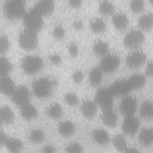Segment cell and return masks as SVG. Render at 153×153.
Here are the masks:
<instances>
[{
  "instance_id": "obj_35",
  "label": "cell",
  "mask_w": 153,
  "mask_h": 153,
  "mask_svg": "<svg viewBox=\"0 0 153 153\" xmlns=\"http://www.w3.org/2000/svg\"><path fill=\"white\" fill-rule=\"evenodd\" d=\"M65 103L69 107L75 108L79 105L81 100L78 94L74 91H68L63 95Z\"/></svg>"
},
{
  "instance_id": "obj_8",
  "label": "cell",
  "mask_w": 153,
  "mask_h": 153,
  "mask_svg": "<svg viewBox=\"0 0 153 153\" xmlns=\"http://www.w3.org/2000/svg\"><path fill=\"white\" fill-rule=\"evenodd\" d=\"M121 63V58L115 53H108L100 58L99 67L104 74H111L116 71Z\"/></svg>"
},
{
  "instance_id": "obj_10",
  "label": "cell",
  "mask_w": 153,
  "mask_h": 153,
  "mask_svg": "<svg viewBox=\"0 0 153 153\" xmlns=\"http://www.w3.org/2000/svg\"><path fill=\"white\" fill-rule=\"evenodd\" d=\"M140 129V121L135 115L124 117L121 123V130L126 136H133Z\"/></svg>"
},
{
  "instance_id": "obj_42",
  "label": "cell",
  "mask_w": 153,
  "mask_h": 153,
  "mask_svg": "<svg viewBox=\"0 0 153 153\" xmlns=\"http://www.w3.org/2000/svg\"><path fill=\"white\" fill-rule=\"evenodd\" d=\"M71 79L72 81L76 84H81L84 77V74L83 71L80 69H74L71 74Z\"/></svg>"
},
{
  "instance_id": "obj_25",
  "label": "cell",
  "mask_w": 153,
  "mask_h": 153,
  "mask_svg": "<svg viewBox=\"0 0 153 153\" xmlns=\"http://www.w3.org/2000/svg\"><path fill=\"white\" fill-rule=\"evenodd\" d=\"M91 31L96 35H101L105 33L107 29V25L104 19L100 17H94L89 22Z\"/></svg>"
},
{
  "instance_id": "obj_19",
  "label": "cell",
  "mask_w": 153,
  "mask_h": 153,
  "mask_svg": "<svg viewBox=\"0 0 153 153\" xmlns=\"http://www.w3.org/2000/svg\"><path fill=\"white\" fill-rule=\"evenodd\" d=\"M34 8L44 17L51 14L55 9V1L38 0Z\"/></svg>"
},
{
  "instance_id": "obj_15",
  "label": "cell",
  "mask_w": 153,
  "mask_h": 153,
  "mask_svg": "<svg viewBox=\"0 0 153 153\" xmlns=\"http://www.w3.org/2000/svg\"><path fill=\"white\" fill-rule=\"evenodd\" d=\"M91 137L96 144L101 146H106L111 140V137L108 131L101 127L94 128L91 133Z\"/></svg>"
},
{
  "instance_id": "obj_6",
  "label": "cell",
  "mask_w": 153,
  "mask_h": 153,
  "mask_svg": "<svg viewBox=\"0 0 153 153\" xmlns=\"http://www.w3.org/2000/svg\"><path fill=\"white\" fill-rule=\"evenodd\" d=\"M44 18L34 8L27 11L22 18L24 27L38 32L42 27Z\"/></svg>"
},
{
  "instance_id": "obj_20",
  "label": "cell",
  "mask_w": 153,
  "mask_h": 153,
  "mask_svg": "<svg viewBox=\"0 0 153 153\" xmlns=\"http://www.w3.org/2000/svg\"><path fill=\"white\" fill-rule=\"evenodd\" d=\"M137 139L140 145L149 147L153 144V128L145 127L140 128L137 133Z\"/></svg>"
},
{
  "instance_id": "obj_30",
  "label": "cell",
  "mask_w": 153,
  "mask_h": 153,
  "mask_svg": "<svg viewBox=\"0 0 153 153\" xmlns=\"http://www.w3.org/2000/svg\"><path fill=\"white\" fill-rule=\"evenodd\" d=\"M139 114L145 120L153 118V100L146 99L143 100L139 106Z\"/></svg>"
},
{
  "instance_id": "obj_23",
  "label": "cell",
  "mask_w": 153,
  "mask_h": 153,
  "mask_svg": "<svg viewBox=\"0 0 153 153\" xmlns=\"http://www.w3.org/2000/svg\"><path fill=\"white\" fill-rule=\"evenodd\" d=\"M19 114L23 120L31 121L36 118L38 111L36 107L30 102L19 107Z\"/></svg>"
},
{
  "instance_id": "obj_5",
  "label": "cell",
  "mask_w": 153,
  "mask_h": 153,
  "mask_svg": "<svg viewBox=\"0 0 153 153\" xmlns=\"http://www.w3.org/2000/svg\"><path fill=\"white\" fill-rule=\"evenodd\" d=\"M145 38L143 31L139 29H131L124 35L123 39L124 46L128 50L140 48Z\"/></svg>"
},
{
  "instance_id": "obj_38",
  "label": "cell",
  "mask_w": 153,
  "mask_h": 153,
  "mask_svg": "<svg viewBox=\"0 0 153 153\" xmlns=\"http://www.w3.org/2000/svg\"><path fill=\"white\" fill-rule=\"evenodd\" d=\"M128 5L133 13L140 14L144 11L146 4L145 0H130Z\"/></svg>"
},
{
  "instance_id": "obj_28",
  "label": "cell",
  "mask_w": 153,
  "mask_h": 153,
  "mask_svg": "<svg viewBox=\"0 0 153 153\" xmlns=\"http://www.w3.org/2000/svg\"><path fill=\"white\" fill-rule=\"evenodd\" d=\"M92 51L97 57L100 59L109 53V44L102 39H97L93 44Z\"/></svg>"
},
{
  "instance_id": "obj_49",
  "label": "cell",
  "mask_w": 153,
  "mask_h": 153,
  "mask_svg": "<svg viewBox=\"0 0 153 153\" xmlns=\"http://www.w3.org/2000/svg\"><path fill=\"white\" fill-rule=\"evenodd\" d=\"M139 151V149L136 146L133 145H128L124 152H137Z\"/></svg>"
},
{
  "instance_id": "obj_11",
  "label": "cell",
  "mask_w": 153,
  "mask_h": 153,
  "mask_svg": "<svg viewBox=\"0 0 153 153\" xmlns=\"http://www.w3.org/2000/svg\"><path fill=\"white\" fill-rule=\"evenodd\" d=\"M114 96L109 87H102L97 91L94 99L102 110L113 106Z\"/></svg>"
},
{
  "instance_id": "obj_40",
  "label": "cell",
  "mask_w": 153,
  "mask_h": 153,
  "mask_svg": "<svg viewBox=\"0 0 153 153\" xmlns=\"http://www.w3.org/2000/svg\"><path fill=\"white\" fill-rule=\"evenodd\" d=\"M11 48V41L8 35L5 33H0V54L5 55Z\"/></svg>"
},
{
  "instance_id": "obj_17",
  "label": "cell",
  "mask_w": 153,
  "mask_h": 153,
  "mask_svg": "<svg viewBox=\"0 0 153 153\" xmlns=\"http://www.w3.org/2000/svg\"><path fill=\"white\" fill-rule=\"evenodd\" d=\"M111 21L114 27L120 32L126 30L130 22L127 15L122 11H115L111 16Z\"/></svg>"
},
{
  "instance_id": "obj_4",
  "label": "cell",
  "mask_w": 153,
  "mask_h": 153,
  "mask_svg": "<svg viewBox=\"0 0 153 153\" xmlns=\"http://www.w3.org/2000/svg\"><path fill=\"white\" fill-rule=\"evenodd\" d=\"M17 41L22 49L27 51H32L38 44V32L24 27L19 33Z\"/></svg>"
},
{
  "instance_id": "obj_9",
  "label": "cell",
  "mask_w": 153,
  "mask_h": 153,
  "mask_svg": "<svg viewBox=\"0 0 153 153\" xmlns=\"http://www.w3.org/2000/svg\"><path fill=\"white\" fill-rule=\"evenodd\" d=\"M137 107V98L130 94L123 96L119 103V111L124 117L134 115Z\"/></svg>"
},
{
  "instance_id": "obj_2",
  "label": "cell",
  "mask_w": 153,
  "mask_h": 153,
  "mask_svg": "<svg viewBox=\"0 0 153 153\" xmlns=\"http://www.w3.org/2000/svg\"><path fill=\"white\" fill-rule=\"evenodd\" d=\"M44 62L41 56L36 54H28L22 60L21 67L23 72L28 75L39 73L44 68Z\"/></svg>"
},
{
  "instance_id": "obj_27",
  "label": "cell",
  "mask_w": 153,
  "mask_h": 153,
  "mask_svg": "<svg viewBox=\"0 0 153 153\" xmlns=\"http://www.w3.org/2000/svg\"><path fill=\"white\" fill-rule=\"evenodd\" d=\"M139 28L142 31H149L153 29V13L147 12L142 14L137 20Z\"/></svg>"
},
{
  "instance_id": "obj_29",
  "label": "cell",
  "mask_w": 153,
  "mask_h": 153,
  "mask_svg": "<svg viewBox=\"0 0 153 153\" xmlns=\"http://www.w3.org/2000/svg\"><path fill=\"white\" fill-rule=\"evenodd\" d=\"M4 146L11 152H19L23 150L24 143L23 141L16 137H8Z\"/></svg>"
},
{
  "instance_id": "obj_37",
  "label": "cell",
  "mask_w": 153,
  "mask_h": 153,
  "mask_svg": "<svg viewBox=\"0 0 153 153\" xmlns=\"http://www.w3.org/2000/svg\"><path fill=\"white\" fill-rule=\"evenodd\" d=\"M13 69L11 61L5 56L0 54V76L10 75Z\"/></svg>"
},
{
  "instance_id": "obj_22",
  "label": "cell",
  "mask_w": 153,
  "mask_h": 153,
  "mask_svg": "<svg viewBox=\"0 0 153 153\" xmlns=\"http://www.w3.org/2000/svg\"><path fill=\"white\" fill-rule=\"evenodd\" d=\"M103 74L104 72L99 65L92 67L88 74V81L90 85L93 87H99L103 81Z\"/></svg>"
},
{
  "instance_id": "obj_44",
  "label": "cell",
  "mask_w": 153,
  "mask_h": 153,
  "mask_svg": "<svg viewBox=\"0 0 153 153\" xmlns=\"http://www.w3.org/2000/svg\"><path fill=\"white\" fill-rule=\"evenodd\" d=\"M49 59L50 62L55 66L60 65L62 62V56L60 54L56 52L51 53L49 56Z\"/></svg>"
},
{
  "instance_id": "obj_21",
  "label": "cell",
  "mask_w": 153,
  "mask_h": 153,
  "mask_svg": "<svg viewBox=\"0 0 153 153\" xmlns=\"http://www.w3.org/2000/svg\"><path fill=\"white\" fill-rule=\"evenodd\" d=\"M14 118V112L9 105L4 104L0 106V127L11 124Z\"/></svg>"
},
{
  "instance_id": "obj_14",
  "label": "cell",
  "mask_w": 153,
  "mask_h": 153,
  "mask_svg": "<svg viewBox=\"0 0 153 153\" xmlns=\"http://www.w3.org/2000/svg\"><path fill=\"white\" fill-rule=\"evenodd\" d=\"M57 133L63 137H70L76 132V127L75 123L69 119L60 120L57 124Z\"/></svg>"
},
{
  "instance_id": "obj_3",
  "label": "cell",
  "mask_w": 153,
  "mask_h": 153,
  "mask_svg": "<svg viewBox=\"0 0 153 153\" xmlns=\"http://www.w3.org/2000/svg\"><path fill=\"white\" fill-rule=\"evenodd\" d=\"M3 11L8 19L16 20L22 19L27 10L25 2L17 0H7L3 6Z\"/></svg>"
},
{
  "instance_id": "obj_18",
  "label": "cell",
  "mask_w": 153,
  "mask_h": 153,
  "mask_svg": "<svg viewBox=\"0 0 153 153\" xmlns=\"http://www.w3.org/2000/svg\"><path fill=\"white\" fill-rule=\"evenodd\" d=\"M17 85L10 75L0 76V93L5 96L11 97Z\"/></svg>"
},
{
  "instance_id": "obj_32",
  "label": "cell",
  "mask_w": 153,
  "mask_h": 153,
  "mask_svg": "<svg viewBox=\"0 0 153 153\" xmlns=\"http://www.w3.org/2000/svg\"><path fill=\"white\" fill-rule=\"evenodd\" d=\"M146 76L143 74L135 73L131 75L127 79V81L132 90L142 88L145 84Z\"/></svg>"
},
{
  "instance_id": "obj_50",
  "label": "cell",
  "mask_w": 153,
  "mask_h": 153,
  "mask_svg": "<svg viewBox=\"0 0 153 153\" xmlns=\"http://www.w3.org/2000/svg\"><path fill=\"white\" fill-rule=\"evenodd\" d=\"M148 1L149 2V4L153 7V0H148Z\"/></svg>"
},
{
  "instance_id": "obj_52",
  "label": "cell",
  "mask_w": 153,
  "mask_h": 153,
  "mask_svg": "<svg viewBox=\"0 0 153 153\" xmlns=\"http://www.w3.org/2000/svg\"><path fill=\"white\" fill-rule=\"evenodd\" d=\"M54 1H56V0H54Z\"/></svg>"
},
{
  "instance_id": "obj_46",
  "label": "cell",
  "mask_w": 153,
  "mask_h": 153,
  "mask_svg": "<svg viewBox=\"0 0 153 153\" xmlns=\"http://www.w3.org/2000/svg\"><path fill=\"white\" fill-rule=\"evenodd\" d=\"M144 74L146 78H153V59L149 60L146 63Z\"/></svg>"
},
{
  "instance_id": "obj_7",
  "label": "cell",
  "mask_w": 153,
  "mask_h": 153,
  "mask_svg": "<svg viewBox=\"0 0 153 153\" xmlns=\"http://www.w3.org/2000/svg\"><path fill=\"white\" fill-rule=\"evenodd\" d=\"M146 53L140 48L131 50L126 57V64L131 69H137L146 62Z\"/></svg>"
},
{
  "instance_id": "obj_33",
  "label": "cell",
  "mask_w": 153,
  "mask_h": 153,
  "mask_svg": "<svg viewBox=\"0 0 153 153\" xmlns=\"http://www.w3.org/2000/svg\"><path fill=\"white\" fill-rule=\"evenodd\" d=\"M98 11L103 17H111L115 13V7L109 0H100L98 3Z\"/></svg>"
},
{
  "instance_id": "obj_43",
  "label": "cell",
  "mask_w": 153,
  "mask_h": 153,
  "mask_svg": "<svg viewBox=\"0 0 153 153\" xmlns=\"http://www.w3.org/2000/svg\"><path fill=\"white\" fill-rule=\"evenodd\" d=\"M68 7L73 10L80 9L84 4V0H66Z\"/></svg>"
},
{
  "instance_id": "obj_1",
  "label": "cell",
  "mask_w": 153,
  "mask_h": 153,
  "mask_svg": "<svg viewBox=\"0 0 153 153\" xmlns=\"http://www.w3.org/2000/svg\"><path fill=\"white\" fill-rule=\"evenodd\" d=\"M53 81L48 77L41 76L34 79L31 85V91L33 96L40 99L48 98L54 88Z\"/></svg>"
},
{
  "instance_id": "obj_13",
  "label": "cell",
  "mask_w": 153,
  "mask_h": 153,
  "mask_svg": "<svg viewBox=\"0 0 153 153\" xmlns=\"http://www.w3.org/2000/svg\"><path fill=\"white\" fill-rule=\"evenodd\" d=\"M79 106L81 115L87 120L94 118L99 108L94 99L91 98H85L81 100Z\"/></svg>"
},
{
  "instance_id": "obj_16",
  "label": "cell",
  "mask_w": 153,
  "mask_h": 153,
  "mask_svg": "<svg viewBox=\"0 0 153 153\" xmlns=\"http://www.w3.org/2000/svg\"><path fill=\"white\" fill-rule=\"evenodd\" d=\"M101 120L108 128H112L116 127L118 124V115L113 106L102 109Z\"/></svg>"
},
{
  "instance_id": "obj_26",
  "label": "cell",
  "mask_w": 153,
  "mask_h": 153,
  "mask_svg": "<svg viewBox=\"0 0 153 153\" xmlns=\"http://www.w3.org/2000/svg\"><path fill=\"white\" fill-rule=\"evenodd\" d=\"M47 115L52 120L60 119L63 114V109L60 103L57 102H51L46 108Z\"/></svg>"
},
{
  "instance_id": "obj_47",
  "label": "cell",
  "mask_w": 153,
  "mask_h": 153,
  "mask_svg": "<svg viewBox=\"0 0 153 153\" xmlns=\"http://www.w3.org/2000/svg\"><path fill=\"white\" fill-rule=\"evenodd\" d=\"M41 151L43 152H47V153L55 152H56V148L53 145L47 144L42 147Z\"/></svg>"
},
{
  "instance_id": "obj_24",
  "label": "cell",
  "mask_w": 153,
  "mask_h": 153,
  "mask_svg": "<svg viewBox=\"0 0 153 153\" xmlns=\"http://www.w3.org/2000/svg\"><path fill=\"white\" fill-rule=\"evenodd\" d=\"M109 88L114 96H123L129 94L130 91L132 90L127 80L115 81Z\"/></svg>"
},
{
  "instance_id": "obj_12",
  "label": "cell",
  "mask_w": 153,
  "mask_h": 153,
  "mask_svg": "<svg viewBox=\"0 0 153 153\" xmlns=\"http://www.w3.org/2000/svg\"><path fill=\"white\" fill-rule=\"evenodd\" d=\"M31 90L25 85L17 86L11 96V99L14 104L19 107L30 102Z\"/></svg>"
},
{
  "instance_id": "obj_48",
  "label": "cell",
  "mask_w": 153,
  "mask_h": 153,
  "mask_svg": "<svg viewBox=\"0 0 153 153\" xmlns=\"http://www.w3.org/2000/svg\"><path fill=\"white\" fill-rule=\"evenodd\" d=\"M7 137L5 132L0 127V147L4 146Z\"/></svg>"
},
{
  "instance_id": "obj_31",
  "label": "cell",
  "mask_w": 153,
  "mask_h": 153,
  "mask_svg": "<svg viewBox=\"0 0 153 153\" xmlns=\"http://www.w3.org/2000/svg\"><path fill=\"white\" fill-rule=\"evenodd\" d=\"M111 142L113 147L118 152H124L128 146L126 139V135L124 133H117L111 137Z\"/></svg>"
},
{
  "instance_id": "obj_36",
  "label": "cell",
  "mask_w": 153,
  "mask_h": 153,
  "mask_svg": "<svg viewBox=\"0 0 153 153\" xmlns=\"http://www.w3.org/2000/svg\"><path fill=\"white\" fill-rule=\"evenodd\" d=\"M51 35L56 40L62 41L66 36V29L63 24L60 22H57L52 27Z\"/></svg>"
},
{
  "instance_id": "obj_34",
  "label": "cell",
  "mask_w": 153,
  "mask_h": 153,
  "mask_svg": "<svg viewBox=\"0 0 153 153\" xmlns=\"http://www.w3.org/2000/svg\"><path fill=\"white\" fill-rule=\"evenodd\" d=\"M28 139L33 143L39 144L42 143L45 138L46 134L45 131L39 128H35L31 129L27 134Z\"/></svg>"
},
{
  "instance_id": "obj_45",
  "label": "cell",
  "mask_w": 153,
  "mask_h": 153,
  "mask_svg": "<svg viewBox=\"0 0 153 153\" xmlns=\"http://www.w3.org/2000/svg\"><path fill=\"white\" fill-rule=\"evenodd\" d=\"M72 27L74 30L80 32L84 29V22L79 18H75L72 22Z\"/></svg>"
},
{
  "instance_id": "obj_39",
  "label": "cell",
  "mask_w": 153,
  "mask_h": 153,
  "mask_svg": "<svg viewBox=\"0 0 153 153\" xmlns=\"http://www.w3.org/2000/svg\"><path fill=\"white\" fill-rule=\"evenodd\" d=\"M64 151L69 153H80L84 151L83 145L79 142L72 140L66 144L63 148Z\"/></svg>"
},
{
  "instance_id": "obj_51",
  "label": "cell",
  "mask_w": 153,
  "mask_h": 153,
  "mask_svg": "<svg viewBox=\"0 0 153 153\" xmlns=\"http://www.w3.org/2000/svg\"><path fill=\"white\" fill-rule=\"evenodd\" d=\"M17 1H23V2H25V0H17Z\"/></svg>"
},
{
  "instance_id": "obj_41",
  "label": "cell",
  "mask_w": 153,
  "mask_h": 153,
  "mask_svg": "<svg viewBox=\"0 0 153 153\" xmlns=\"http://www.w3.org/2000/svg\"><path fill=\"white\" fill-rule=\"evenodd\" d=\"M67 51L71 57H77L80 52V48L78 42L75 41L69 42L67 46Z\"/></svg>"
}]
</instances>
